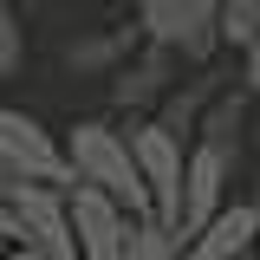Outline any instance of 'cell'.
<instances>
[{"label":"cell","instance_id":"15","mask_svg":"<svg viewBox=\"0 0 260 260\" xmlns=\"http://www.w3.org/2000/svg\"><path fill=\"white\" fill-rule=\"evenodd\" d=\"M234 85H241L247 98H260V39L247 46V52H241V78H234Z\"/></svg>","mask_w":260,"mask_h":260},{"label":"cell","instance_id":"16","mask_svg":"<svg viewBox=\"0 0 260 260\" xmlns=\"http://www.w3.org/2000/svg\"><path fill=\"white\" fill-rule=\"evenodd\" d=\"M20 247V221H13V202L0 195V254H13Z\"/></svg>","mask_w":260,"mask_h":260},{"label":"cell","instance_id":"7","mask_svg":"<svg viewBox=\"0 0 260 260\" xmlns=\"http://www.w3.org/2000/svg\"><path fill=\"white\" fill-rule=\"evenodd\" d=\"M130 228H137V215H130L124 202H111V195L91 189V182H72V234H78V260H124Z\"/></svg>","mask_w":260,"mask_h":260},{"label":"cell","instance_id":"17","mask_svg":"<svg viewBox=\"0 0 260 260\" xmlns=\"http://www.w3.org/2000/svg\"><path fill=\"white\" fill-rule=\"evenodd\" d=\"M247 150L260 156V98H254V124H247Z\"/></svg>","mask_w":260,"mask_h":260},{"label":"cell","instance_id":"8","mask_svg":"<svg viewBox=\"0 0 260 260\" xmlns=\"http://www.w3.org/2000/svg\"><path fill=\"white\" fill-rule=\"evenodd\" d=\"M234 169H241V156H228V150H215V143H195L189 150V182H182V241L189 234H202V228L221 215L228 202H234Z\"/></svg>","mask_w":260,"mask_h":260},{"label":"cell","instance_id":"1","mask_svg":"<svg viewBox=\"0 0 260 260\" xmlns=\"http://www.w3.org/2000/svg\"><path fill=\"white\" fill-rule=\"evenodd\" d=\"M65 156H72V176L104 189L111 202H124L137 221H156V202H150V182L137 169V150H130V124H111V117H78L65 130Z\"/></svg>","mask_w":260,"mask_h":260},{"label":"cell","instance_id":"14","mask_svg":"<svg viewBox=\"0 0 260 260\" xmlns=\"http://www.w3.org/2000/svg\"><path fill=\"white\" fill-rule=\"evenodd\" d=\"M260 39V0H221V46L247 52Z\"/></svg>","mask_w":260,"mask_h":260},{"label":"cell","instance_id":"5","mask_svg":"<svg viewBox=\"0 0 260 260\" xmlns=\"http://www.w3.org/2000/svg\"><path fill=\"white\" fill-rule=\"evenodd\" d=\"M7 202H13V221H20V247H32L39 260H78V234H72V189L20 182Z\"/></svg>","mask_w":260,"mask_h":260},{"label":"cell","instance_id":"4","mask_svg":"<svg viewBox=\"0 0 260 260\" xmlns=\"http://www.w3.org/2000/svg\"><path fill=\"white\" fill-rule=\"evenodd\" d=\"M0 162H13L26 182H46V189H72V156H65V137L46 130L32 111L20 104H0Z\"/></svg>","mask_w":260,"mask_h":260},{"label":"cell","instance_id":"18","mask_svg":"<svg viewBox=\"0 0 260 260\" xmlns=\"http://www.w3.org/2000/svg\"><path fill=\"white\" fill-rule=\"evenodd\" d=\"M0 260H39V254H32V247H13V254H0Z\"/></svg>","mask_w":260,"mask_h":260},{"label":"cell","instance_id":"13","mask_svg":"<svg viewBox=\"0 0 260 260\" xmlns=\"http://www.w3.org/2000/svg\"><path fill=\"white\" fill-rule=\"evenodd\" d=\"M26 20H20V0H0V78L26 72Z\"/></svg>","mask_w":260,"mask_h":260},{"label":"cell","instance_id":"6","mask_svg":"<svg viewBox=\"0 0 260 260\" xmlns=\"http://www.w3.org/2000/svg\"><path fill=\"white\" fill-rule=\"evenodd\" d=\"M176 72H182V59L143 39V46H137V59H130V65H117V72L104 78V91H111V111H130V117H156V111H162V98L182 85Z\"/></svg>","mask_w":260,"mask_h":260},{"label":"cell","instance_id":"10","mask_svg":"<svg viewBox=\"0 0 260 260\" xmlns=\"http://www.w3.org/2000/svg\"><path fill=\"white\" fill-rule=\"evenodd\" d=\"M137 46H143V26H98V32H78V39L65 46V72H78V78H111L117 65L137 59Z\"/></svg>","mask_w":260,"mask_h":260},{"label":"cell","instance_id":"11","mask_svg":"<svg viewBox=\"0 0 260 260\" xmlns=\"http://www.w3.org/2000/svg\"><path fill=\"white\" fill-rule=\"evenodd\" d=\"M221 91H234V85H228V72H221V65H202L195 78H182L176 91L162 98V111H156V117H162L169 130H182V137L195 143V130H202V117H208V104H215Z\"/></svg>","mask_w":260,"mask_h":260},{"label":"cell","instance_id":"3","mask_svg":"<svg viewBox=\"0 0 260 260\" xmlns=\"http://www.w3.org/2000/svg\"><path fill=\"white\" fill-rule=\"evenodd\" d=\"M130 150H137V169L150 182V202H156L162 228H182V182H189V137L169 130L162 117H130Z\"/></svg>","mask_w":260,"mask_h":260},{"label":"cell","instance_id":"12","mask_svg":"<svg viewBox=\"0 0 260 260\" xmlns=\"http://www.w3.org/2000/svg\"><path fill=\"white\" fill-rule=\"evenodd\" d=\"M124 260H182V234L162 228V221H137V228H130Z\"/></svg>","mask_w":260,"mask_h":260},{"label":"cell","instance_id":"9","mask_svg":"<svg viewBox=\"0 0 260 260\" xmlns=\"http://www.w3.org/2000/svg\"><path fill=\"white\" fill-rule=\"evenodd\" d=\"M182 260H260V208H254V195L228 202L202 234H189Z\"/></svg>","mask_w":260,"mask_h":260},{"label":"cell","instance_id":"2","mask_svg":"<svg viewBox=\"0 0 260 260\" xmlns=\"http://www.w3.org/2000/svg\"><path fill=\"white\" fill-rule=\"evenodd\" d=\"M137 26L150 46L202 72L221 52V0H137Z\"/></svg>","mask_w":260,"mask_h":260},{"label":"cell","instance_id":"20","mask_svg":"<svg viewBox=\"0 0 260 260\" xmlns=\"http://www.w3.org/2000/svg\"><path fill=\"white\" fill-rule=\"evenodd\" d=\"M254 208H260V189H254Z\"/></svg>","mask_w":260,"mask_h":260},{"label":"cell","instance_id":"19","mask_svg":"<svg viewBox=\"0 0 260 260\" xmlns=\"http://www.w3.org/2000/svg\"><path fill=\"white\" fill-rule=\"evenodd\" d=\"M20 7H46V0H20Z\"/></svg>","mask_w":260,"mask_h":260}]
</instances>
